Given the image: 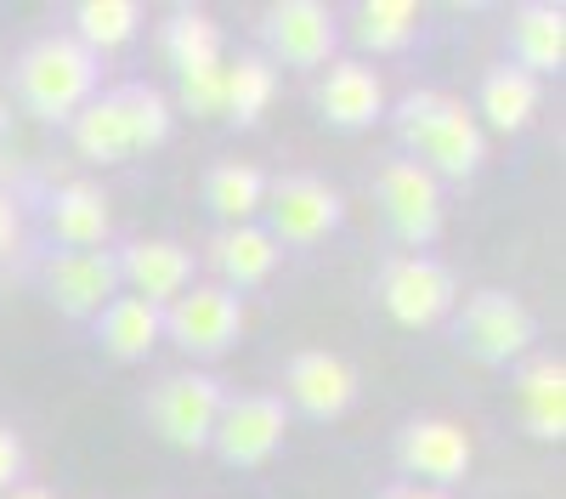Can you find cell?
I'll return each mask as SVG.
<instances>
[{
    "instance_id": "cell-3",
    "label": "cell",
    "mask_w": 566,
    "mask_h": 499,
    "mask_svg": "<svg viewBox=\"0 0 566 499\" xmlns=\"http://www.w3.org/2000/svg\"><path fill=\"white\" fill-rule=\"evenodd\" d=\"M261 216H266L261 227L272 233V245H277V250H283V245L312 250V245H323V239L340 227L346 199H340L335 181H323V176H312V170H290V176L266 181Z\"/></svg>"
},
{
    "instance_id": "cell-7",
    "label": "cell",
    "mask_w": 566,
    "mask_h": 499,
    "mask_svg": "<svg viewBox=\"0 0 566 499\" xmlns=\"http://www.w3.org/2000/svg\"><path fill=\"white\" fill-rule=\"evenodd\" d=\"M244 335V295L221 284H187L165 306V341H176L187 357H221Z\"/></svg>"
},
{
    "instance_id": "cell-17",
    "label": "cell",
    "mask_w": 566,
    "mask_h": 499,
    "mask_svg": "<svg viewBox=\"0 0 566 499\" xmlns=\"http://www.w3.org/2000/svg\"><path fill=\"white\" fill-rule=\"evenodd\" d=\"M277 245L261 221H244V227H221V233L210 239V267H216V284L221 290H255L272 279V267H277Z\"/></svg>"
},
{
    "instance_id": "cell-14",
    "label": "cell",
    "mask_w": 566,
    "mask_h": 499,
    "mask_svg": "<svg viewBox=\"0 0 566 499\" xmlns=\"http://www.w3.org/2000/svg\"><path fill=\"white\" fill-rule=\"evenodd\" d=\"M114 267H119V290L154 301L159 312L193 284V250L176 245V239H130L114 256Z\"/></svg>"
},
{
    "instance_id": "cell-24",
    "label": "cell",
    "mask_w": 566,
    "mask_h": 499,
    "mask_svg": "<svg viewBox=\"0 0 566 499\" xmlns=\"http://www.w3.org/2000/svg\"><path fill=\"white\" fill-rule=\"evenodd\" d=\"M159 45H165V63H170L176 74H193V69L221 63V29H216V18L199 12V7H176V12L165 18V29H159Z\"/></svg>"
},
{
    "instance_id": "cell-33",
    "label": "cell",
    "mask_w": 566,
    "mask_h": 499,
    "mask_svg": "<svg viewBox=\"0 0 566 499\" xmlns=\"http://www.w3.org/2000/svg\"><path fill=\"white\" fill-rule=\"evenodd\" d=\"M7 499H57V493H52V488H29V482H18Z\"/></svg>"
},
{
    "instance_id": "cell-20",
    "label": "cell",
    "mask_w": 566,
    "mask_h": 499,
    "mask_svg": "<svg viewBox=\"0 0 566 499\" xmlns=\"http://www.w3.org/2000/svg\"><path fill=\"white\" fill-rule=\"evenodd\" d=\"M510 63L538 74H560L566 63V12L549 7V0H533L510 18Z\"/></svg>"
},
{
    "instance_id": "cell-13",
    "label": "cell",
    "mask_w": 566,
    "mask_h": 499,
    "mask_svg": "<svg viewBox=\"0 0 566 499\" xmlns=\"http://www.w3.org/2000/svg\"><path fill=\"white\" fill-rule=\"evenodd\" d=\"M312 108L335 131H368L386 114V80L363 58H335L323 69V80L312 85Z\"/></svg>"
},
{
    "instance_id": "cell-25",
    "label": "cell",
    "mask_w": 566,
    "mask_h": 499,
    "mask_svg": "<svg viewBox=\"0 0 566 499\" xmlns=\"http://www.w3.org/2000/svg\"><path fill=\"white\" fill-rule=\"evenodd\" d=\"M419 34V7L413 0H363L352 12V40L374 58H391V52H408Z\"/></svg>"
},
{
    "instance_id": "cell-26",
    "label": "cell",
    "mask_w": 566,
    "mask_h": 499,
    "mask_svg": "<svg viewBox=\"0 0 566 499\" xmlns=\"http://www.w3.org/2000/svg\"><path fill=\"white\" fill-rule=\"evenodd\" d=\"M91 58L103 52H119V45H130L142 34V7L136 0H85V7H74V29H69Z\"/></svg>"
},
{
    "instance_id": "cell-30",
    "label": "cell",
    "mask_w": 566,
    "mask_h": 499,
    "mask_svg": "<svg viewBox=\"0 0 566 499\" xmlns=\"http://www.w3.org/2000/svg\"><path fill=\"white\" fill-rule=\"evenodd\" d=\"M23 437L12 432V426H0V499H7L18 482H23Z\"/></svg>"
},
{
    "instance_id": "cell-4",
    "label": "cell",
    "mask_w": 566,
    "mask_h": 499,
    "mask_svg": "<svg viewBox=\"0 0 566 499\" xmlns=\"http://www.w3.org/2000/svg\"><path fill=\"white\" fill-rule=\"evenodd\" d=\"M380 306L402 330H437L459 306V279L437 256H391L380 267Z\"/></svg>"
},
{
    "instance_id": "cell-31",
    "label": "cell",
    "mask_w": 566,
    "mask_h": 499,
    "mask_svg": "<svg viewBox=\"0 0 566 499\" xmlns=\"http://www.w3.org/2000/svg\"><path fill=\"white\" fill-rule=\"evenodd\" d=\"M18 205H12V194L7 188H0V261H7L12 256V245H18Z\"/></svg>"
},
{
    "instance_id": "cell-6",
    "label": "cell",
    "mask_w": 566,
    "mask_h": 499,
    "mask_svg": "<svg viewBox=\"0 0 566 499\" xmlns=\"http://www.w3.org/2000/svg\"><path fill=\"white\" fill-rule=\"evenodd\" d=\"M538 341V324L522 295L510 290H476L459 312V346L476 357V363H522Z\"/></svg>"
},
{
    "instance_id": "cell-16",
    "label": "cell",
    "mask_w": 566,
    "mask_h": 499,
    "mask_svg": "<svg viewBox=\"0 0 566 499\" xmlns=\"http://www.w3.org/2000/svg\"><path fill=\"white\" fill-rule=\"evenodd\" d=\"M45 227H52L57 250H108L114 205L97 181H63L45 205Z\"/></svg>"
},
{
    "instance_id": "cell-18",
    "label": "cell",
    "mask_w": 566,
    "mask_h": 499,
    "mask_svg": "<svg viewBox=\"0 0 566 499\" xmlns=\"http://www.w3.org/2000/svg\"><path fill=\"white\" fill-rule=\"evenodd\" d=\"M69 125H74V148H80V159H91V165H125V159H136V136H130L125 91H103V97H91Z\"/></svg>"
},
{
    "instance_id": "cell-23",
    "label": "cell",
    "mask_w": 566,
    "mask_h": 499,
    "mask_svg": "<svg viewBox=\"0 0 566 499\" xmlns=\"http://www.w3.org/2000/svg\"><path fill=\"white\" fill-rule=\"evenodd\" d=\"M261 199H266V176L261 165L250 159H216L205 170V210L221 221V227H244L261 216Z\"/></svg>"
},
{
    "instance_id": "cell-5",
    "label": "cell",
    "mask_w": 566,
    "mask_h": 499,
    "mask_svg": "<svg viewBox=\"0 0 566 499\" xmlns=\"http://www.w3.org/2000/svg\"><path fill=\"white\" fill-rule=\"evenodd\" d=\"M374 199H380L386 227L408 245V256H424V245L442 239V221H448L442 181L431 170H419L413 159H391L380 176H374Z\"/></svg>"
},
{
    "instance_id": "cell-27",
    "label": "cell",
    "mask_w": 566,
    "mask_h": 499,
    "mask_svg": "<svg viewBox=\"0 0 566 499\" xmlns=\"http://www.w3.org/2000/svg\"><path fill=\"white\" fill-rule=\"evenodd\" d=\"M277 97V69L266 58H239L227 63V97H221V114L232 125H255Z\"/></svg>"
},
{
    "instance_id": "cell-22",
    "label": "cell",
    "mask_w": 566,
    "mask_h": 499,
    "mask_svg": "<svg viewBox=\"0 0 566 499\" xmlns=\"http://www.w3.org/2000/svg\"><path fill=\"white\" fill-rule=\"evenodd\" d=\"M476 125L482 131H522L533 114H538V80L527 69H515V63H493L482 74V91H476Z\"/></svg>"
},
{
    "instance_id": "cell-2",
    "label": "cell",
    "mask_w": 566,
    "mask_h": 499,
    "mask_svg": "<svg viewBox=\"0 0 566 499\" xmlns=\"http://www.w3.org/2000/svg\"><path fill=\"white\" fill-rule=\"evenodd\" d=\"M97 74H103V58H91L74 34H40L18 58V97L34 119L63 125L97 97Z\"/></svg>"
},
{
    "instance_id": "cell-10",
    "label": "cell",
    "mask_w": 566,
    "mask_h": 499,
    "mask_svg": "<svg viewBox=\"0 0 566 499\" xmlns=\"http://www.w3.org/2000/svg\"><path fill=\"white\" fill-rule=\"evenodd\" d=\"M283 432H290V408H283V397H227L221 403V420L210 432V448L221 454V466L232 471H255L266 466L272 454L283 448Z\"/></svg>"
},
{
    "instance_id": "cell-15",
    "label": "cell",
    "mask_w": 566,
    "mask_h": 499,
    "mask_svg": "<svg viewBox=\"0 0 566 499\" xmlns=\"http://www.w3.org/2000/svg\"><path fill=\"white\" fill-rule=\"evenodd\" d=\"M283 386H290V403L312 420H340L357 403V370L340 352H295L283 370Z\"/></svg>"
},
{
    "instance_id": "cell-19",
    "label": "cell",
    "mask_w": 566,
    "mask_h": 499,
    "mask_svg": "<svg viewBox=\"0 0 566 499\" xmlns=\"http://www.w3.org/2000/svg\"><path fill=\"white\" fill-rule=\"evenodd\" d=\"M515 397H522V426L538 443L566 437V363L560 357H527L515 375Z\"/></svg>"
},
{
    "instance_id": "cell-9",
    "label": "cell",
    "mask_w": 566,
    "mask_h": 499,
    "mask_svg": "<svg viewBox=\"0 0 566 499\" xmlns=\"http://www.w3.org/2000/svg\"><path fill=\"white\" fill-rule=\"evenodd\" d=\"M470 460H476V443L459 420H442V415H413L402 432H397V466L408 482L419 488H453L459 477H470Z\"/></svg>"
},
{
    "instance_id": "cell-8",
    "label": "cell",
    "mask_w": 566,
    "mask_h": 499,
    "mask_svg": "<svg viewBox=\"0 0 566 499\" xmlns=\"http://www.w3.org/2000/svg\"><path fill=\"white\" fill-rule=\"evenodd\" d=\"M221 403H227V392H221L216 375L181 370V375H165L148 392V426L170 448H210V432L221 420Z\"/></svg>"
},
{
    "instance_id": "cell-12",
    "label": "cell",
    "mask_w": 566,
    "mask_h": 499,
    "mask_svg": "<svg viewBox=\"0 0 566 499\" xmlns=\"http://www.w3.org/2000/svg\"><path fill=\"white\" fill-rule=\"evenodd\" d=\"M45 301L69 318H97L114 295H119V267L114 250H57L40 267Z\"/></svg>"
},
{
    "instance_id": "cell-32",
    "label": "cell",
    "mask_w": 566,
    "mask_h": 499,
    "mask_svg": "<svg viewBox=\"0 0 566 499\" xmlns=\"http://www.w3.org/2000/svg\"><path fill=\"white\" fill-rule=\"evenodd\" d=\"M374 499H453V493H442V488H419V482H391V488H380Z\"/></svg>"
},
{
    "instance_id": "cell-28",
    "label": "cell",
    "mask_w": 566,
    "mask_h": 499,
    "mask_svg": "<svg viewBox=\"0 0 566 499\" xmlns=\"http://www.w3.org/2000/svg\"><path fill=\"white\" fill-rule=\"evenodd\" d=\"M125 91V108H130V136H136V154H154L170 143V103L159 97L154 85H119Z\"/></svg>"
},
{
    "instance_id": "cell-21",
    "label": "cell",
    "mask_w": 566,
    "mask_h": 499,
    "mask_svg": "<svg viewBox=\"0 0 566 499\" xmlns=\"http://www.w3.org/2000/svg\"><path fill=\"white\" fill-rule=\"evenodd\" d=\"M97 341L108 357L119 363H136V357H148L159 341H165V312L154 301H142V295H114L103 312H97Z\"/></svg>"
},
{
    "instance_id": "cell-11",
    "label": "cell",
    "mask_w": 566,
    "mask_h": 499,
    "mask_svg": "<svg viewBox=\"0 0 566 499\" xmlns=\"http://www.w3.org/2000/svg\"><path fill=\"white\" fill-rule=\"evenodd\" d=\"M261 40H266V63L283 69H328L335 63V45H340V23L328 7L317 0H277L261 18Z\"/></svg>"
},
{
    "instance_id": "cell-29",
    "label": "cell",
    "mask_w": 566,
    "mask_h": 499,
    "mask_svg": "<svg viewBox=\"0 0 566 499\" xmlns=\"http://www.w3.org/2000/svg\"><path fill=\"white\" fill-rule=\"evenodd\" d=\"M221 97H227V63H210V69H193V74H176V103H181V114L216 119V114H221Z\"/></svg>"
},
{
    "instance_id": "cell-1",
    "label": "cell",
    "mask_w": 566,
    "mask_h": 499,
    "mask_svg": "<svg viewBox=\"0 0 566 499\" xmlns=\"http://www.w3.org/2000/svg\"><path fill=\"white\" fill-rule=\"evenodd\" d=\"M391 125H397V143L408 148L402 159L431 170L437 181H464L488 159V131L476 125L470 103L448 97V91H408Z\"/></svg>"
}]
</instances>
